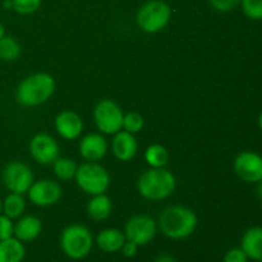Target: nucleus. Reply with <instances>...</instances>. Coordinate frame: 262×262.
I'll return each mask as SVG.
<instances>
[{
	"instance_id": "f257e3e1",
	"label": "nucleus",
	"mask_w": 262,
	"mask_h": 262,
	"mask_svg": "<svg viewBox=\"0 0 262 262\" xmlns=\"http://www.w3.org/2000/svg\"><path fill=\"white\" fill-rule=\"evenodd\" d=\"M159 227L161 233L170 239H186L196 230L197 216L186 206H169L159 216Z\"/></svg>"
},
{
	"instance_id": "f03ea898",
	"label": "nucleus",
	"mask_w": 262,
	"mask_h": 262,
	"mask_svg": "<svg viewBox=\"0 0 262 262\" xmlns=\"http://www.w3.org/2000/svg\"><path fill=\"white\" fill-rule=\"evenodd\" d=\"M55 91V81L49 73H35L23 79L15 92L18 104L26 107L42 105Z\"/></svg>"
},
{
	"instance_id": "7ed1b4c3",
	"label": "nucleus",
	"mask_w": 262,
	"mask_h": 262,
	"mask_svg": "<svg viewBox=\"0 0 262 262\" xmlns=\"http://www.w3.org/2000/svg\"><path fill=\"white\" fill-rule=\"evenodd\" d=\"M176 186V177L165 168H151L143 171L137 183L141 196L151 201L168 199L174 192Z\"/></svg>"
},
{
	"instance_id": "20e7f679",
	"label": "nucleus",
	"mask_w": 262,
	"mask_h": 262,
	"mask_svg": "<svg viewBox=\"0 0 262 262\" xmlns=\"http://www.w3.org/2000/svg\"><path fill=\"white\" fill-rule=\"evenodd\" d=\"M94 246V237L84 225L72 224L60 235V247L67 257L82 260L90 255Z\"/></svg>"
},
{
	"instance_id": "39448f33",
	"label": "nucleus",
	"mask_w": 262,
	"mask_h": 262,
	"mask_svg": "<svg viewBox=\"0 0 262 262\" xmlns=\"http://www.w3.org/2000/svg\"><path fill=\"white\" fill-rule=\"evenodd\" d=\"M74 178L79 188L91 196L105 193L110 184V176L107 170L95 161H89L79 165Z\"/></svg>"
},
{
	"instance_id": "423d86ee",
	"label": "nucleus",
	"mask_w": 262,
	"mask_h": 262,
	"mask_svg": "<svg viewBox=\"0 0 262 262\" xmlns=\"http://www.w3.org/2000/svg\"><path fill=\"white\" fill-rule=\"evenodd\" d=\"M171 17L170 7L163 0H150L137 12L138 27L147 33H156L168 26Z\"/></svg>"
},
{
	"instance_id": "0eeeda50",
	"label": "nucleus",
	"mask_w": 262,
	"mask_h": 262,
	"mask_svg": "<svg viewBox=\"0 0 262 262\" xmlns=\"http://www.w3.org/2000/svg\"><path fill=\"white\" fill-rule=\"evenodd\" d=\"M123 110L115 101L104 99L95 106L94 119L99 130L106 135H115L123 127Z\"/></svg>"
},
{
	"instance_id": "6e6552de",
	"label": "nucleus",
	"mask_w": 262,
	"mask_h": 262,
	"mask_svg": "<svg viewBox=\"0 0 262 262\" xmlns=\"http://www.w3.org/2000/svg\"><path fill=\"white\" fill-rule=\"evenodd\" d=\"M3 183L8 191L25 194L32 186L33 174L25 163L10 161L3 170Z\"/></svg>"
},
{
	"instance_id": "1a4fd4ad",
	"label": "nucleus",
	"mask_w": 262,
	"mask_h": 262,
	"mask_svg": "<svg viewBox=\"0 0 262 262\" xmlns=\"http://www.w3.org/2000/svg\"><path fill=\"white\" fill-rule=\"evenodd\" d=\"M158 225L152 217L147 215H136L130 217L124 228L125 239L137 246H146L155 238Z\"/></svg>"
},
{
	"instance_id": "9d476101",
	"label": "nucleus",
	"mask_w": 262,
	"mask_h": 262,
	"mask_svg": "<svg viewBox=\"0 0 262 262\" xmlns=\"http://www.w3.org/2000/svg\"><path fill=\"white\" fill-rule=\"evenodd\" d=\"M238 178L247 183H258L262 181V156L255 151H242L233 163Z\"/></svg>"
},
{
	"instance_id": "9b49d317",
	"label": "nucleus",
	"mask_w": 262,
	"mask_h": 262,
	"mask_svg": "<svg viewBox=\"0 0 262 262\" xmlns=\"http://www.w3.org/2000/svg\"><path fill=\"white\" fill-rule=\"evenodd\" d=\"M31 156L42 165L54 164V161L59 158L60 148L54 137L48 133H38L31 140L30 142Z\"/></svg>"
},
{
	"instance_id": "f8f14e48",
	"label": "nucleus",
	"mask_w": 262,
	"mask_h": 262,
	"mask_svg": "<svg viewBox=\"0 0 262 262\" xmlns=\"http://www.w3.org/2000/svg\"><path fill=\"white\" fill-rule=\"evenodd\" d=\"M61 197V187L53 179L33 182L28 189V199L37 206L46 207L56 204Z\"/></svg>"
},
{
	"instance_id": "ddd939ff",
	"label": "nucleus",
	"mask_w": 262,
	"mask_h": 262,
	"mask_svg": "<svg viewBox=\"0 0 262 262\" xmlns=\"http://www.w3.org/2000/svg\"><path fill=\"white\" fill-rule=\"evenodd\" d=\"M55 129L64 140H76L83 130V122L77 113L64 110L56 117Z\"/></svg>"
},
{
	"instance_id": "4468645a",
	"label": "nucleus",
	"mask_w": 262,
	"mask_h": 262,
	"mask_svg": "<svg viewBox=\"0 0 262 262\" xmlns=\"http://www.w3.org/2000/svg\"><path fill=\"white\" fill-rule=\"evenodd\" d=\"M107 142L100 133H90L79 142V154L87 161H99L106 155Z\"/></svg>"
},
{
	"instance_id": "2eb2a0df",
	"label": "nucleus",
	"mask_w": 262,
	"mask_h": 262,
	"mask_svg": "<svg viewBox=\"0 0 262 262\" xmlns=\"http://www.w3.org/2000/svg\"><path fill=\"white\" fill-rule=\"evenodd\" d=\"M112 150L115 158L120 161H129L136 156L138 143L135 136L127 130H119L115 133L112 142Z\"/></svg>"
},
{
	"instance_id": "dca6fc26",
	"label": "nucleus",
	"mask_w": 262,
	"mask_h": 262,
	"mask_svg": "<svg viewBox=\"0 0 262 262\" xmlns=\"http://www.w3.org/2000/svg\"><path fill=\"white\" fill-rule=\"evenodd\" d=\"M241 248L248 260L262 262V227H252L246 230L241 239Z\"/></svg>"
},
{
	"instance_id": "f3484780",
	"label": "nucleus",
	"mask_w": 262,
	"mask_h": 262,
	"mask_svg": "<svg viewBox=\"0 0 262 262\" xmlns=\"http://www.w3.org/2000/svg\"><path fill=\"white\" fill-rule=\"evenodd\" d=\"M41 230L42 224L40 219L33 215H26L14 224V238L20 242H32L40 235Z\"/></svg>"
},
{
	"instance_id": "a211bd4d",
	"label": "nucleus",
	"mask_w": 262,
	"mask_h": 262,
	"mask_svg": "<svg viewBox=\"0 0 262 262\" xmlns=\"http://www.w3.org/2000/svg\"><path fill=\"white\" fill-rule=\"evenodd\" d=\"M124 232H120L115 228L104 229L97 234L96 245L101 251L106 253H115L122 250L123 245L125 242Z\"/></svg>"
},
{
	"instance_id": "6ab92c4d",
	"label": "nucleus",
	"mask_w": 262,
	"mask_h": 262,
	"mask_svg": "<svg viewBox=\"0 0 262 262\" xmlns=\"http://www.w3.org/2000/svg\"><path fill=\"white\" fill-rule=\"evenodd\" d=\"M25 256V246L17 238L12 237L0 241V262H22Z\"/></svg>"
},
{
	"instance_id": "aec40b11",
	"label": "nucleus",
	"mask_w": 262,
	"mask_h": 262,
	"mask_svg": "<svg viewBox=\"0 0 262 262\" xmlns=\"http://www.w3.org/2000/svg\"><path fill=\"white\" fill-rule=\"evenodd\" d=\"M112 200L105 193L95 194L87 204V214L92 220L101 222L107 219L112 214Z\"/></svg>"
},
{
	"instance_id": "412c9836",
	"label": "nucleus",
	"mask_w": 262,
	"mask_h": 262,
	"mask_svg": "<svg viewBox=\"0 0 262 262\" xmlns=\"http://www.w3.org/2000/svg\"><path fill=\"white\" fill-rule=\"evenodd\" d=\"M25 199L19 193H13V192H10V194H8L4 199V201H3V212L12 220L22 216V214L25 212Z\"/></svg>"
},
{
	"instance_id": "4be33fe9",
	"label": "nucleus",
	"mask_w": 262,
	"mask_h": 262,
	"mask_svg": "<svg viewBox=\"0 0 262 262\" xmlns=\"http://www.w3.org/2000/svg\"><path fill=\"white\" fill-rule=\"evenodd\" d=\"M145 159L151 168H165L169 163L168 150L161 145H151L145 152Z\"/></svg>"
},
{
	"instance_id": "5701e85b",
	"label": "nucleus",
	"mask_w": 262,
	"mask_h": 262,
	"mask_svg": "<svg viewBox=\"0 0 262 262\" xmlns=\"http://www.w3.org/2000/svg\"><path fill=\"white\" fill-rule=\"evenodd\" d=\"M20 55V45L14 37L7 36L0 38V60L14 61Z\"/></svg>"
},
{
	"instance_id": "b1692460",
	"label": "nucleus",
	"mask_w": 262,
	"mask_h": 262,
	"mask_svg": "<svg viewBox=\"0 0 262 262\" xmlns=\"http://www.w3.org/2000/svg\"><path fill=\"white\" fill-rule=\"evenodd\" d=\"M77 164L74 160L67 158H58L54 161V174L60 181H69L76 177Z\"/></svg>"
},
{
	"instance_id": "393cba45",
	"label": "nucleus",
	"mask_w": 262,
	"mask_h": 262,
	"mask_svg": "<svg viewBox=\"0 0 262 262\" xmlns=\"http://www.w3.org/2000/svg\"><path fill=\"white\" fill-rule=\"evenodd\" d=\"M143 125H145V120H143L142 115L138 114V113H128L123 118L122 128H124V130L132 133V135L140 132Z\"/></svg>"
},
{
	"instance_id": "a878e982",
	"label": "nucleus",
	"mask_w": 262,
	"mask_h": 262,
	"mask_svg": "<svg viewBox=\"0 0 262 262\" xmlns=\"http://www.w3.org/2000/svg\"><path fill=\"white\" fill-rule=\"evenodd\" d=\"M243 13L252 20H262V0H242Z\"/></svg>"
},
{
	"instance_id": "bb28decb",
	"label": "nucleus",
	"mask_w": 262,
	"mask_h": 262,
	"mask_svg": "<svg viewBox=\"0 0 262 262\" xmlns=\"http://www.w3.org/2000/svg\"><path fill=\"white\" fill-rule=\"evenodd\" d=\"M13 10L18 14H32L40 8L41 0H12Z\"/></svg>"
},
{
	"instance_id": "cd10ccee",
	"label": "nucleus",
	"mask_w": 262,
	"mask_h": 262,
	"mask_svg": "<svg viewBox=\"0 0 262 262\" xmlns=\"http://www.w3.org/2000/svg\"><path fill=\"white\" fill-rule=\"evenodd\" d=\"M14 237V223L7 215L0 214V241Z\"/></svg>"
},
{
	"instance_id": "c85d7f7f",
	"label": "nucleus",
	"mask_w": 262,
	"mask_h": 262,
	"mask_svg": "<svg viewBox=\"0 0 262 262\" xmlns=\"http://www.w3.org/2000/svg\"><path fill=\"white\" fill-rule=\"evenodd\" d=\"M242 0H210V4L219 12H229L237 8Z\"/></svg>"
},
{
	"instance_id": "c756f323",
	"label": "nucleus",
	"mask_w": 262,
	"mask_h": 262,
	"mask_svg": "<svg viewBox=\"0 0 262 262\" xmlns=\"http://www.w3.org/2000/svg\"><path fill=\"white\" fill-rule=\"evenodd\" d=\"M248 257L242 248H232L223 257V262H247Z\"/></svg>"
},
{
	"instance_id": "7c9ffc66",
	"label": "nucleus",
	"mask_w": 262,
	"mask_h": 262,
	"mask_svg": "<svg viewBox=\"0 0 262 262\" xmlns=\"http://www.w3.org/2000/svg\"><path fill=\"white\" fill-rule=\"evenodd\" d=\"M138 247H140V246H137L136 243L129 242V241H125L124 245H123L122 250L120 251H122V253L124 257L132 258L138 253Z\"/></svg>"
},
{
	"instance_id": "2f4dec72",
	"label": "nucleus",
	"mask_w": 262,
	"mask_h": 262,
	"mask_svg": "<svg viewBox=\"0 0 262 262\" xmlns=\"http://www.w3.org/2000/svg\"><path fill=\"white\" fill-rule=\"evenodd\" d=\"M155 262H176V258L171 255H169V253H161V255L156 257Z\"/></svg>"
},
{
	"instance_id": "473e14b6",
	"label": "nucleus",
	"mask_w": 262,
	"mask_h": 262,
	"mask_svg": "<svg viewBox=\"0 0 262 262\" xmlns=\"http://www.w3.org/2000/svg\"><path fill=\"white\" fill-rule=\"evenodd\" d=\"M3 7H4V9H13V2L12 0H4Z\"/></svg>"
},
{
	"instance_id": "72a5a7b5",
	"label": "nucleus",
	"mask_w": 262,
	"mask_h": 262,
	"mask_svg": "<svg viewBox=\"0 0 262 262\" xmlns=\"http://www.w3.org/2000/svg\"><path fill=\"white\" fill-rule=\"evenodd\" d=\"M257 196L260 199V201H262V181L257 183Z\"/></svg>"
},
{
	"instance_id": "f704fd0d",
	"label": "nucleus",
	"mask_w": 262,
	"mask_h": 262,
	"mask_svg": "<svg viewBox=\"0 0 262 262\" xmlns=\"http://www.w3.org/2000/svg\"><path fill=\"white\" fill-rule=\"evenodd\" d=\"M5 36V27L0 23V38H3Z\"/></svg>"
},
{
	"instance_id": "c9c22d12",
	"label": "nucleus",
	"mask_w": 262,
	"mask_h": 262,
	"mask_svg": "<svg viewBox=\"0 0 262 262\" xmlns=\"http://www.w3.org/2000/svg\"><path fill=\"white\" fill-rule=\"evenodd\" d=\"M257 123H258V127H260V129L262 130V112L260 113V115H258Z\"/></svg>"
},
{
	"instance_id": "e433bc0d",
	"label": "nucleus",
	"mask_w": 262,
	"mask_h": 262,
	"mask_svg": "<svg viewBox=\"0 0 262 262\" xmlns=\"http://www.w3.org/2000/svg\"><path fill=\"white\" fill-rule=\"evenodd\" d=\"M3 212V201H2V199H0V214H2Z\"/></svg>"
}]
</instances>
